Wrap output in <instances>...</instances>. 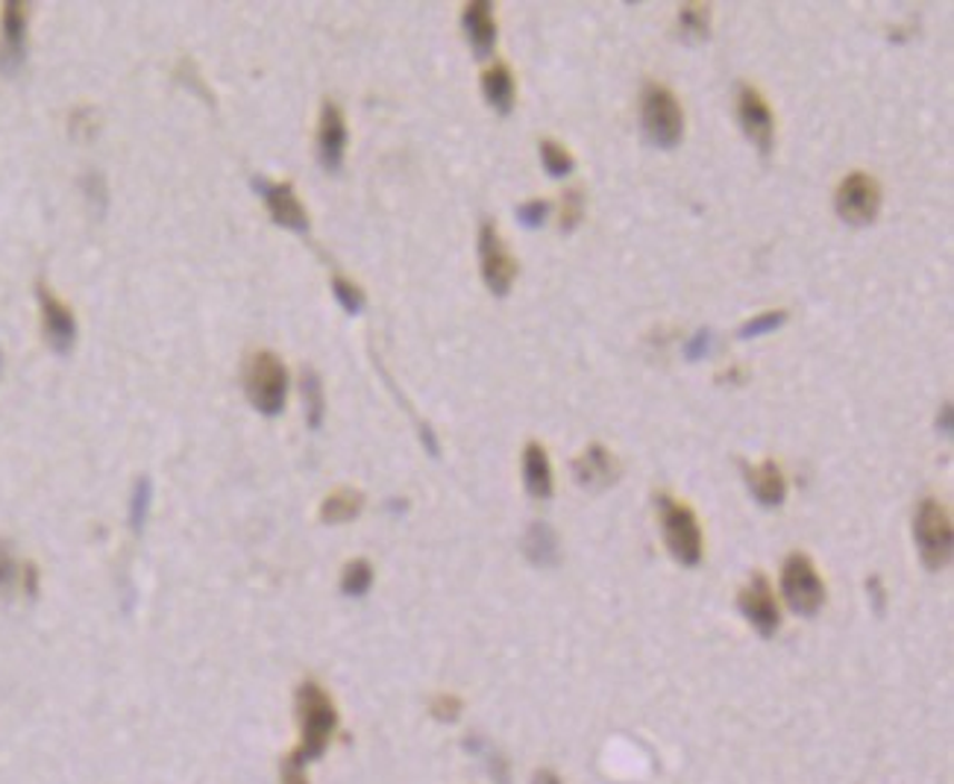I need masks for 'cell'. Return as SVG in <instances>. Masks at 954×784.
I'll list each match as a JSON object with an SVG mask.
<instances>
[{
    "label": "cell",
    "instance_id": "obj_1",
    "mask_svg": "<svg viewBox=\"0 0 954 784\" xmlns=\"http://www.w3.org/2000/svg\"><path fill=\"white\" fill-rule=\"evenodd\" d=\"M294 705H298L300 719V746L291 752V758L300 761V764H309V761L321 758L323 752H327L329 741L335 735L338 712L335 703L329 699V694L318 682H303L298 687Z\"/></svg>",
    "mask_w": 954,
    "mask_h": 784
},
{
    "label": "cell",
    "instance_id": "obj_2",
    "mask_svg": "<svg viewBox=\"0 0 954 784\" xmlns=\"http://www.w3.org/2000/svg\"><path fill=\"white\" fill-rule=\"evenodd\" d=\"M244 391H247V400L259 414H265V418L282 414L285 400H289V371H285L282 359L271 350H259L244 371Z\"/></svg>",
    "mask_w": 954,
    "mask_h": 784
},
{
    "label": "cell",
    "instance_id": "obj_3",
    "mask_svg": "<svg viewBox=\"0 0 954 784\" xmlns=\"http://www.w3.org/2000/svg\"><path fill=\"white\" fill-rule=\"evenodd\" d=\"M658 514H661V532L670 556L684 567H697L702 561V529L690 506L673 500L670 493L658 497Z\"/></svg>",
    "mask_w": 954,
    "mask_h": 784
},
{
    "label": "cell",
    "instance_id": "obj_4",
    "mask_svg": "<svg viewBox=\"0 0 954 784\" xmlns=\"http://www.w3.org/2000/svg\"><path fill=\"white\" fill-rule=\"evenodd\" d=\"M641 124L650 145L661 147V150H673L682 141L684 133L682 106H679L673 91L650 82L641 98Z\"/></svg>",
    "mask_w": 954,
    "mask_h": 784
},
{
    "label": "cell",
    "instance_id": "obj_5",
    "mask_svg": "<svg viewBox=\"0 0 954 784\" xmlns=\"http://www.w3.org/2000/svg\"><path fill=\"white\" fill-rule=\"evenodd\" d=\"M914 535L919 556H923V565L928 567V570H940V567L948 565L954 547V529L948 511L943 509L937 500L919 502V511H916L914 520Z\"/></svg>",
    "mask_w": 954,
    "mask_h": 784
},
{
    "label": "cell",
    "instance_id": "obj_6",
    "mask_svg": "<svg viewBox=\"0 0 954 784\" xmlns=\"http://www.w3.org/2000/svg\"><path fill=\"white\" fill-rule=\"evenodd\" d=\"M781 590L796 615H817L826 602V585L819 579L814 561L802 552H794L781 567Z\"/></svg>",
    "mask_w": 954,
    "mask_h": 784
},
{
    "label": "cell",
    "instance_id": "obj_7",
    "mask_svg": "<svg viewBox=\"0 0 954 784\" xmlns=\"http://www.w3.org/2000/svg\"><path fill=\"white\" fill-rule=\"evenodd\" d=\"M479 265L481 280L490 288V294L506 297L512 292L514 276H517V259L508 253V247L503 244L497 227L490 220H485L479 229Z\"/></svg>",
    "mask_w": 954,
    "mask_h": 784
},
{
    "label": "cell",
    "instance_id": "obj_8",
    "mask_svg": "<svg viewBox=\"0 0 954 784\" xmlns=\"http://www.w3.org/2000/svg\"><path fill=\"white\" fill-rule=\"evenodd\" d=\"M835 206L837 215H840L843 220L855 224V227L873 224L878 209H882V188H878V183H875L869 174L855 170V174H849V177L840 183V188H837Z\"/></svg>",
    "mask_w": 954,
    "mask_h": 784
},
{
    "label": "cell",
    "instance_id": "obj_9",
    "mask_svg": "<svg viewBox=\"0 0 954 784\" xmlns=\"http://www.w3.org/2000/svg\"><path fill=\"white\" fill-rule=\"evenodd\" d=\"M36 297H39L41 326H45V339H48L50 350L57 356H68L77 344V317L45 283L36 285Z\"/></svg>",
    "mask_w": 954,
    "mask_h": 784
},
{
    "label": "cell",
    "instance_id": "obj_10",
    "mask_svg": "<svg viewBox=\"0 0 954 784\" xmlns=\"http://www.w3.org/2000/svg\"><path fill=\"white\" fill-rule=\"evenodd\" d=\"M27 62V3L9 0L0 18V74L16 77Z\"/></svg>",
    "mask_w": 954,
    "mask_h": 784
},
{
    "label": "cell",
    "instance_id": "obj_11",
    "mask_svg": "<svg viewBox=\"0 0 954 784\" xmlns=\"http://www.w3.org/2000/svg\"><path fill=\"white\" fill-rule=\"evenodd\" d=\"M253 188H256L262 203H265L267 212H271L273 224H280V227L291 229V233H309V212H305V206L300 203L298 192H294L291 183H267V179L256 177L253 179Z\"/></svg>",
    "mask_w": 954,
    "mask_h": 784
},
{
    "label": "cell",
    "instance_id": "obj_12",
    "mask_svg": "<svg viewBox=\"0 0 954 784\" xmlns=\"http://www.w3.org/2000/svg\"><path fill=\"white\" fill-rule=\"evenodd\" d=\"M738 121L740 127H743L746 138H749L763 156H770L772 141H776V118H772L767 100L761 98V91L752 89V86H740Z\"/></svg>",
    "mask_w": 954,
    "mask_h": 784
},
{
    "label": "cell",
    "instance_id": "obj_13",
    "mask_svg": "<svg viewBox=\"0 0 954 784\" xmlns=\"http://www.w3.org/2000/svg\"><path fill=\"white\" fill-rule=\"evenodd\" d=\"M738 606L743 617L752 623L761 638H772L781 626V615H778L776 594H772L767 576L755 574L743 590H740Z\"/></svg>",
    "mask_w": 954,
    "mask_h": 784
},
{
    "label": "cell",
    "instance_id": "obj_14",
    "mask_svg": "<svg viewBox=\"0 0 954 784\" xmlns=\"http://www.w3.org/2000/svg\"><path fill=\"white\" fill-rule=\"evenodd\" d=\"M347 150V121L344 112L332 100H327L321 109V124H318V159L329 174H335L344 165Z\"/></svg>",
    "mask_w": 954,
    "mask_h": 784
},
{
    "label": "cell",
    "instance_id": "obj_15",
    "mask_svg": "<svg viewBox=\"0 0 954 784\" xmlns=\"http://www.w3.org/2000/svg\"><path fill=\"white\" fill-rule=\"evenodd\" d=\"M620 473H623L620 461L602 444L587 447L585 453L573 461V477H576L578 486L587 488V491H602V488L614 486Z\"/></svg>",
    "mask_w": 954,
    "mask_h": 784
},
{
    "label": "cell",
    "instance_id": "obj_16",
    "mask_svg": "<svg viewBox=\"0 0 954 784\" xmlns=\"http://www.w3.org/2000/svg\"><path fill=\"white\" fill-rule=\"evenodd\" d=\"M461 27H465V36L474 48L476 59H485L494 53V45H497V21H494V7L488 0H476V3H467L465 12H461Z\"/></svg>",
    "mask_w": 954,
    "mask_h": 784
},
{
    "label": "cell",
    "instance_id": "obj_17",
    "mask_svg": "<svg viewBox=\"0 0 954 784\" xmlns=\"http://www.w3.org/2000/svg\"><path fill=\"white\" fill-rule=\"evenodd\" d=\"M523 482H526V491L535 500H549L553 497V464H549V455L537 441H529L526 450H523Z\"/></svg>",
    "mask_w": 954,
    "mask_h": 784
},
{
    "label": "cell",
    "instance_id": "obj_18",
    "mask_svg": "<svg viewBox=\"0 0 954 784\" xmlns=\"http://www.w3.org/2000/svg\"><path fill=\"white\" fill-rule=\"evenodd\" d=\"M746 482L752 488L755 500L767 506V509H778L787 497V479L781 473L776 461H763L758 468L746 470Z\"/></svg>",
    "mask_w": 954,
    "mask_h": 784
},
{
    "label": "cell",
    "instance_id": "obj_19",
    "mask_svg": "<svg viewBox=\"0 0 954 784\" xmlns=\"http://www.w3.org/2000/svg\"><path fill=\"white\" fill-rule=\"evenodd\" d=\"M481 95L499 115L512 112L517 86H514V74L506 62H494L488 71L481 74Z\"/></svg>",
    "mask_w": 954,
    "mask_h": 784
},
{
    "label": "cell",
    "instance_id": "obj_20",
    "mask_svg": "<svg viewBox=\"0 0 954 784\" xmlns=\"http://www.w3.org/2000/svg\"><path fill=\"white\" fill-rule=\"evenodd\" d=\"M523 556L537 567L558 565V558H562L558 535L546 523H532L529 529H526V535H523Z\"/></svg>",
    "mask_w": 954,
    "mask_h": 784
},
{
    "label": "cell",
    "instance_id": "obj_21",
    "mask_svg": "<svg viewBox=\"0 0 954 784\" xmlns=\"http://www.w3.org/2000/svg\"><path fill=\"white\" fill-rule=\"evenodd\" d=\"M364 509V497L353 488H341V491L329 493L321 506V518L327 523H347V520L359 518V511Z\"/></svg>",
    "mask_w": 954,
    "mask_h": 784
},
{
    "label": "cell",
    "instance_id": "obj_22",
    "mask_svg": "<svg viewBox=\"0 0 954 784\" xmlns=\"http://www.w3.org/2000/svg\"><path fill=\"white\" fill-rule=\"evenodd\" d=\"M300 391H303V403H305V423H309V429H321L323 414H327V396H323V382L321 376H318V371L303 367Z\"/></svg>",
    "mask_w": 954,
    "mask_h": 784
},
{
    "label": "cell",
    "instance_id": "obj_23",
    "mask_svg": "<svg viewBox=\"0 0 954 784\" xmlns=\"http://www.w3.org/2000/svg\"><path fill=\"white\" fill-rule=\"evenodd\" d=\"M679 27H682L684 39H708V30H711V9L705 3H684L682 12H679Z\"/></svg>",
    "mask_w": 954,
    "mask_h": 784
},
{
    "label": "cell",
    "instance_id": "obj_24",
    "mask_svg": "<svg viewBox=\"0 0 954 784\" xmlns=\"http://www.w3.org/2000/svg\"><path fill=\"white\" fill-rule=\"evenodd\" d=\"M370 585H373V567H370V561L356 558V561H350V565L344 567V574H341V590H344L347 597H364Z\"/></svg>",
    "mask_w": 954,
    "mask_h": 784
},
{
    "label": "cell",
    "instance_id": "obj_25",
    "mask_svg": "<svg viewBox=\"0 0 954 784\" xmlns=\"http://www.w3.org/2000/svg\"><path fill=\"white\" fill-rule=\"evenodd\" d=\"M541 163H544L549 177H567L570 170L576 168L567 147L553 141V138H544V141H541Z\"/></svg>",
    "mask_w": 954,
    "mask_h": 784
},
{
    "label": "cell",
    "instance_id": "obj_26",
    "mask_svg": "<svg viewBox=\"0 0 954 784\" xmlns=\"http://www.w3.org/2000/svg\"><path fill=\"white\" fill-rule=\"evenodd\" d=\"M150 502H153V486L150 479L142 477L133 488V497H129V526L133 532H142L147 523V514H150Z\"/></svg>",
    "mask_w": 954,
    "mask_h": 784
},
{
    "label": "cell",
    "instance_id": "obj_27",
    "mask_svg": "<svg viewBox=\"0 0 954 784\" xmlns=\"http://www.w3.org/2000/svg\"><path fill=\"white\" fill-rule=\"evenodd\" d=\"M332 292H335V300L341 303V308H344L347 315H361L364 312V292H361L359 285L350 283L347 276L335 274L332 276Z\"/></svg>",
    "mask_w": 954,
    "mask_h": 784
},
{
    "label": "cell",
    "instance_id": "obj_28",
    "mask_svg": "<svg viewBox=\"0 0 954 784\" xmlns=\"http://www.w3.org/2000/svg\"><path fill=\"white\" fill-rule=\"evenodd\" d=\"M21 582V565L12 556V547L0 541V594L7 597L16 590V585Z\"/></svg>",
    "mask_w": 954,
    "mask_h": 784
},
{
    "label": "cell",
    "instance_id": "obj_29",
    "mask_svg": "<svg viewBox=\"0 0 954 784\" xmlns=\"http://www.w3.org/2000/svg\"><path fill=\"white\" fill-rule=\"evenodd\" d=\"M787 321V312H763V315H755L752 321H746L743 326H740L738 339H758V335H763V332H772L778 330V326Z\"/></svg>",
    "mask_w": 954,
    "mask_h": 784
},
{
    "label": "cell",
    "instance_id": "obj_30",
    "mask_svg": "<svg viewBox=\"0 0 954 784\" xmlns=\"http://www.w3.org/2000/svg\"><path fill=\"white\" fill-rule=\"evenodd\" d=\"M585 215V197H582V188H570L562 200V229L564 233H573L578 227V220Z\"/></svg>",
    "mask_w": 954,
    "mask_h": 784
},
{
    "label": "cell",
    "instance_id": "obj_31",
    "mask_svg": "<svg viewBox=\"0 0 954 784\" xmlns=\"http://www.w3.org/2000/svg\"><path fill=\"white\" fill-rule=\"evenodd\" d=\"M546 215H549V203L546 200H529V203H523L520 209H517V220H520L526 229L544 227Z\"/></svg>",
    "mask_w": 954,
    "mask_h": 784
},
{
    "label": "cell",
    "instance_id": "obj_32",
    "mask_svg": "<svg viewBox=\"0 0 954 784\" xmlns=\"http://www.w3.org/2000/svg\"><path fill=\"white\" fill-rule=\"evenodd\" d=\"M432 714L438 719H456L461 714V699L452 694H441L432 703Z\"/></svg>",
    "mask_w": 954,
    "mask_h": 784
},
{
    "label": "cell",
    "instance_id": "obj_33",
    "mask_svg": "<svg viewBox=\"0 0 954 784\" xmlns=\"http://www.w3.org/2000/svg\"><path fill=\"white\" fill-rule=\"evenodd\" d=\"M86 195H89V200L97 206V215H104V206H106V186H104V177L100 174H89L86 177Z\"/></svg>",
    "mask_w": 954,
    "mask_h": 784
},
{
    "label": "cell",
    "instance_id": "obj_34",
    "mask_svg": "<svg viewBox=\"0 0 954 784\" xmlns=\"http://www.w3.org/2000/svg\"><path fill=\"white\" fill-rule=\"evenodd\" d=\"M711 350V332H697L693 339L688 341V347H684V353H688L690 362H697V359H702Z\"/></svg>",
    "mask_w": 954,
    "mask_h": 784
},
{
    "label": "cell",
    "instance_id": "obj_35",
    "mask_svg": "<svg viewBox=\"0 0 954 784\" xmlns=\"http://www.w3.org/2000/svg\"><path fill=\"white\" fill-rule=\"evenodd\" d=\"M282 784H309L305 782V764L294 761L291 755L282 761Z\"/></svg>",
    "mask_w": 954,
    "mask_h": 784
},
{
    "label": "cell",
    "instance_id": "obj_36",
    "mask_svg": "<svg viewBox=\"0 0 954 784\" xmlns=\"http://www.w3.org/2000/svg\"><path fill=\"white\" fill-rule=\"evenodd\" d=\"M21 588H25L27 597H36V594H39V570H36V565L21 567Z\"/></svg>",
    "mask_w": 954,
    "mask_h": 784
},
{
    "label": "cell",
    "instance_id": "obj_37",
    "mask_svg": "<svg viewBox=\"0 0 954 784\" xmlns=\"http://www.w3.org/2000/svg\"><path fill=\"white\" fill-rule=\"evenodd\" d=\"M940 429H943V435H948L952 432V405H943V418H940Z\"/></svg>",
    "mask_w": 954,
    "mask_h": 784
},
{
    "label": "cell",
    "instance_id": "obj_38",
    "mask_svg": "<svg viewBox=\"0 0 954 784\" xmlns=\"http://www.w3.org/2000/svg\"><path fill=\"white\" fill-rule=\"evenodd\" d=\"M535 784H562V778L555 776V773H549V770H541L535 776Z\"/></svg>",
    "mask_w": 954,
    "mask_h": 784
}]
</instances>
